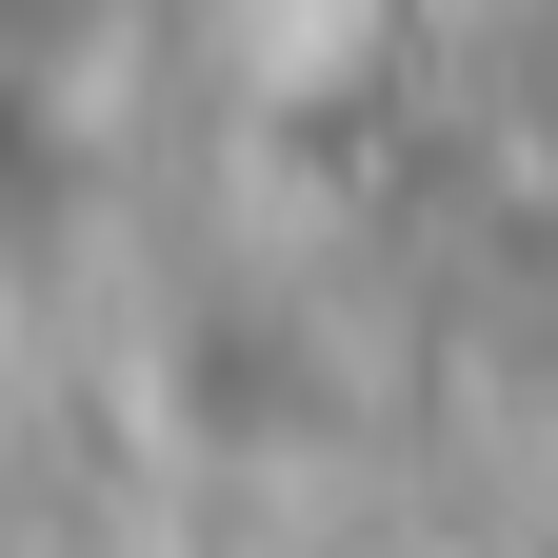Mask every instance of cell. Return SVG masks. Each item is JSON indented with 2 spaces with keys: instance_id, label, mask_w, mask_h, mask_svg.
I'll list each match as a JSON object with an SVG mask.
<instances>
[{
  "instance_id": "cell-1",
  "label": "cell",
  "mask_w": 558,
  "mask_h": 558,
  "mask_svg": "<svg viewBox=\"0 0 558 558\" xmlns=\"http://www.w3.org/2000/svg\"><path fill=\"white\" fill-rule=\"evenodd\" d=\"M140 21H160V0H0V81L21 100H100Z\"/></svg>"
}]
</instances>
